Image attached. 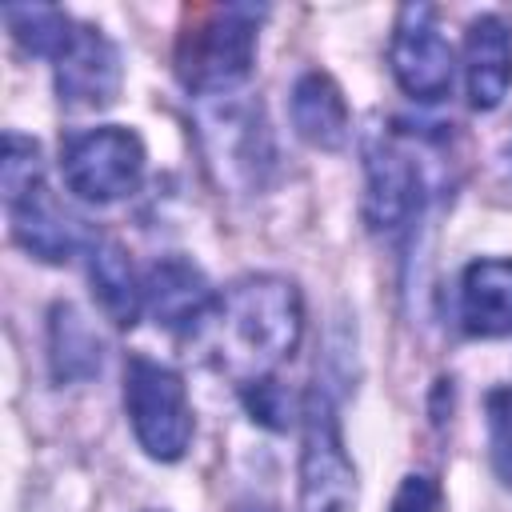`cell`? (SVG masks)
Here are the masks:
<instances>
[{
    "instance_id": "cell-1",
    "label": "cell",
    "mask_w": 512,
    "mask_h": 512,
    "mask_svg": "<svg viewBox=\"0 0 512 512\" xmlns=\"http://www.w3.org/2000/svg\"><path fill=\"white\" fill-rule=\"evenodd\" d=\"M212 320H220V360L244 384L264 380L272 364L292 356L304 328L300 292L280 276L236 280Z\"/></svg>"
},
{
    "instance_id": "cell-2",
    "label": "cell",
    "mask_w": 512,
    "mask_h": 512,
    "mask_svg": "<svg viewBox=\"0 0 512 512\" xmlns=\"http://www.w3.org/2000/svg\"><path fill=\"white\" fill-rule=\"evenodd\" d=\"M124 408L140 448L152 460H180L192 440V408L184 396V380L148 360L132 356L124 368Z\"/></svg>"
},
{
    "instance_id": "cell-3",
    "label": "cell",
    "mask_w": 512,
    "mask_h": 512,
    "mask_svg": "<svg viewBox=\"0 0 512 512\" xmlns=\"http://www.w3.org/2000/svg\"><path fill=\"white\" fill-rule=\"evenodd\" d=\"M256 20H260V8H240V4L216 8L196 32L184 36L180 64H176L180 80L200 96H220L236 88L252 68Z\"/></svg>"
},
{
    "instance_id": "cell-4",
    "label": "cell",
    "mask_w": 512,
    "mask_h": 512,
    "mask_svg": "<svg viewBox=\"0 0 512 512\" xmlns=\"http://www.w3.org/2000/svg\"><path fill=\"white\" fill-rule=\"evenodd\" d=\"M60 172H64V184L80 200L108 204L136 188L144 172V144L136 132L116 128V124L76 132L60 148Z\"/></svg>"
},
{
    "instance_id": "cell-5",
    "label": "cell",
    "mask_w": 512,
    "mask_h": 512,
    "mask_svg": "<svg viewBox=\"0 0 512 512\" xmlns=\"http://www.w3.org/2000/svg\"><path fill=\"white\" fill-rule=\"evenodd\" d=\"M356 472L340 440L336 408L320 384L304 400V460H300V512H352Z\"/></svg>"
},
{
    "instance_id": "cell-6",
    "label": "cell",
    "mask_w": 512,
    "mask_h": 512,
    "mask_svg": "<svg viewBox=\"0 0 512 512\" xmlns=\"http://www.w3.org/2000/svg\"><path fill=\"white\" fill-rule=\"evenodd\" d=\"M392 72L400 88L416 100H440L452 88V48L436 28V12L428 4L400 8L392 32Z\"/></svg>"
},
{
    "instance_id": "cell-7",
    "label": "cell",
    "mask_w": 512,
    "mask_h": 512,
    "mask_svg": "<svg viewBox=\"0 0 512 512\" xmlns=\"http://www.w3.org/2000/svg\"><path fill=\"white\" fill-rule=\"evenodd\" d=\"M364 168H368V192H364V216L372 232L380 236H400L420 212V172L416 164L384 140H372L364 148Z\"/></svg>"
},
{
    "instance_id": "cell-8",
    "label": "cell",
    "mask_w": 512,
    "mask_h": 512,
    "mask_svg": "<svg viewBox=\"0 0 512 512\" xmlns=\"http://www.w3.org/2000/svg\"><path fill=\"white\" fill-rule=\"evenodd\" d=\"M144 304H148L152 320L160 328L176 332V336L200 332L220 308V300H216L212 284L204 280V272L192 268L188 260H176V256H168V260L148 268Z\"/></svg>"
},
{
    "instance_id": "cell-9",
    "label": "cell",
    "mask_w": 512,
    "mask_h": 512,
    "mask_svg": "<svg viewBox=\"0 0 512 512\" xmlns=\"http://www.w3.org/2000/svg\"><path fill=\"white\" fill-rule=\"evenodd\" d=\"M120 88V56L100 28L76 24L72 44L56 56V92L68 108H104Z\"/></svg>"
},
{
    "instance_id": "cell-10",
    "label": "cell",
    "mask_w": 512,
    "mask_h": 512,
    "mask_svg": "<svg viewBox=\"0 0 512 512\" xmlns=\"http://www.w3.org/2000/svg\"><path fill=\"white\" fill-rule=\"evenodd\" d=\"M464 80L472 108H496L512 88V32L500 16H476L464 36Z\"/></svg>"
},
{
    "instance_id": "cell-11",
    "label": "cell",
    "mask_w": 512,
    "mask_h": 512,
    "mask_svg": "<svg viewBox=\"0 0 512 512\" xmlns=\"http://www.w3.org/2000/svg\"><path fill=\"white\" fill-rule=\"evenodd\" d=\"M460 320L472 336L512 332V260H476L464 268Z\"/></svg>"
},
{
    "instance_id": "cell-12",
    "label": "cell",
    "mask_w": 512,
    "mask_h": 512,
    "mask_svg": "<svg viewBox=\"0 0 512 512\" xmlns=\"http://www.w3.org/2000/svg\"><path fill=\"white\" fill-rule=\"evenodd\" d=\"M8 212H12V232H16V240H20L32 256H40V260H48V264H60V260H68V256L76 252L80 228H76V220H72L68 212H60V204L48 196L44 184L32 188V192H24L20 200H12Z\"/></svg>"
},
{
    "instance_id": "cell-13",
    "label": "cell",
    "mask_w": 512,
    "mask_h": 512,
    "mask_svg": "<svg viewBox=\"0 0 512 512\" xmlns=\"http://www.w3.org/2000/svg\"><path fill=\"white\" fill-rule=\"evenodd\" d=\"M292 124L316 148H340L348 140V104L324 72H308L292 88Z\"/></svg>"
},
{
    "instance_id": "cell-14",
    "label": "cell",
    "mask_w": 512,
    "mask_h": 512,
    "mask_svg": "<svg viewBox=\"0 0 512 512\" xmlns=\"http://www.w3.org/2000/svg\"><path fill=\"white\" fill-rule=\"evenodd\" d=\"M88 276H92V292H96L100 308L116 324H136L144 288L136 284L132 264H128V256L116 244H92V252H88Z\"/></svg>"
},
{
    "instance_id": "cell-15",
    "label": "cell",
    "mask_w": 512,
    "mask_h": 512,
    "mask_svg": "<svg viewBox=\"0 0 512 512\" xmlns=\"http://www.w3.org/2000/svg\"><path fill=\"white\" fill-rule=\"evenodd\" d=\"M96 368H100V340L92 324L80 316V308L56 304L52 308V376L72 384V380H88Z\"/></svg>"
},
{
    "instance_id": "cell-16",
    "label": "cell",
    "mask_w": 512,
    "mask_h": 512,
    "mask_svg": "<svg viewBox=\"0 0 512 512\" xmlns=\"http://www.w3.org/2000/svg\"><path fill=\"white\" fill-rule=\"evenodd\" d=\"M4 20H8L12 36H16L28 52L52 56V60H56V56L72 44V36H76V24H72L60 8H48V4H12V8H4Z\"/></svg>"
},
{
    "instance_id": "cell-17",
    "label": "cell",
    "mask_w": 512,
    "mask_h": 512,
    "mask_svg": "<svg viewBox=\"0 0 512 512\" xmlns=\"http://www.w3.org/2000/svg\"><path fill=\"white\" fill-rule=\"evenodd\" d=\"M44 184V164H40V148L20 136V132H8L4 136V160H0V188H4V204L20 200L24 192L40 188Z\"/></svg>"
},
{
    "instance_id": "cell-18",
    "label": "cell",
    "mask_w": 512,
    "mask_h": 512,
    "mask_svg": "<svg viewBox=\"0 0 512 512\" xmlns=\"http://www.w3.org/2000/svg\"><path fill=\"white\" fill-rule=\"evenodd\" d=\"M488 432H492V468L512 488V388L488 396Z\"/></svg>"
},
{
    "instance_id": "cell-19",
    "label": "cell",
    "mask_w": 512,
    "mask_h": 512,
    "mask_svg": "<svg viewBox=\"0 0 512 512\" xmlns=\"http://www.w3.org/2000/svg\"><path fill=\"white\" fill-rule=\"evenodd\" d=\"M244 404H248L252 420H260V424H268V428H288V420H292L288 396H284L280 384H272L268 376L256 380V384H244Z\"/></svg>"
},
{
    "instance_id": "cell-20",
    "label": "cell",
    "mask_w": 512,
    "mask_h": 512,
    "mask_svg": "<svg viewBox=\"0 0 512 512\" xmlns=\"http://www.w3.org/2000/svg\"><path fill=\"white\" fill-rule=\"evenodd\" d=\"M436 484L428 476H404L396 500H392V512H436Z\"/></svg>"
},
{
    "instance_id": "cell-21",
    "label": "cell",
    "mask_w": 512,
    "mask_h": 512,
    "mask_svg": "<svg viewBox=\"0 0 512 512\" xmlns=\"http://www.w3.org/2000/svg\"><path fill=\"white\" fill-rule=\"evenodd\" d=\"M240 512H276V508H264V504H248V508H240Z\"/></svg>"
},
{
    "instance_id": "cell-22",
    "label": "cell",
    "mask_w": 512,
    "mask_h": 512,
    "mask_svg": "<svg viewBox=\"0 0 512 512\" xmlns=\"http://www.w3.org/2000/svg\"><path fill=\"white\" fill-rule=\"evenodd\" d=\"M508 168H512V148H508Z\"/></svg>"
}]
</instances>
